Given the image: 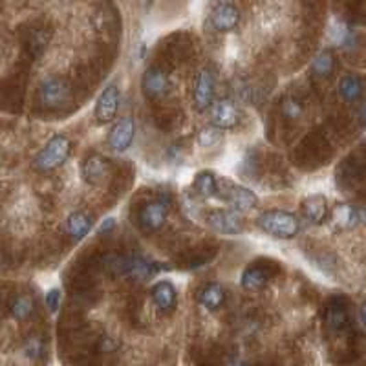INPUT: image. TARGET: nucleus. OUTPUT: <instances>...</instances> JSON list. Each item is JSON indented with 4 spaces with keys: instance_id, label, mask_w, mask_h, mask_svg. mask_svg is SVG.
Masks as SVG:
<instances>
[{
    "instance_id": "obj_1",
    "label": "nucleus",
    "mask_w": 366,
    "mask_h": 366,
    "mask_svg": "<svg viewBox=\"0 0 366 366\" xmlns=\"http://www.w3.org/2000/svg\"><path fill=\"white\" fill-rule=\"evenodd\" d=\"M70 139L66 136H53V138L48 139V143L39 149L32 156V165L39 174H48V172L56 171L59 167L68 160L70 156Z\"/></svg>"
},
{
    "instance_id": "obj_2",
    "label": "nucleus",
    "mask_w": 366,
    "mask_h": 366,
    "mask_svg": "<svg viewBox=\"0 0 366 366\" xmlns=\"http://www.w3.org/2000/svg\"><path fill=\"white\" fill-rule=\"evenodd\" d=\"M35 95H37V103H39L40 108H45V110H61L70 99V86H68L64 79L50 75V77H45L37 84Z\"/></svg>"
},
{
    "instance_id": "obj_3",
    "label": "nucleus",
    "mask_w": 366,
    "mask_h": 366,
    "mask_svg": "<svg viewBox=\"0 0 366 366\" xmlns=\"http://www.w3.org/2000/svg\"><path fill=\"white\" fill-rule=\"evenodd\" d=\"M256 223L264 233L277 239H293L300 229L297 217L286 211H266L260 215Z\"/></svg>"
},
{
    "instance_id": "obj_4",
    "label": "nucleus",
    "mask_w": 366,
    "mask_h": 366,
    "mask_svg": "<svg viewBox=\"0 0 366 366\" xmlns=\"http://www.w3.org/2000/svg\"><path fill=\"white\" fill-rule=\"evenodd\" d=\"M217 195L220 196L223 202L231 204V207L240 212H249L258 206V198H256L253 191L245 189V187H239V185H234V183L218 185Z\"/></svg>"
},
{
    "instance_id": "obj_5",
    "label": "nucleus",
    "mask_w": 366,
    "mask_h": 366,
    "mask_svg": "<svg viewBox=\"0 0 366 366\" xmlns=\"http://www.w3.org/2000/svg\"><path fill=\"white\" fill-rule=\"evenodd\" d=\"M324 328L326 332L333 337L343 335L350 328V313L348 306L344 302V299L337 297L328 302L326 310H324Z\"/></svg>"
},
{
    "instance_id": "obj_6",
    "label": "nucleus",
    "mask_w": 366,
    "mask_h": 366,
    "mask_svg": "<svg viewBox=\"0 0 366 366\" xmlns=\"http://www.w3.org/2000/svg\"><path fill=\"white\" fill-rule=\"evenodd\" d=\"M167 212H169V204L163 200L149 202L139 212V225L147 233L158 231L165 225Z\"/></svg>"
},
{
    "instance_id": "obj_7",
    "label": "nucleus",
    "mask_w": 366,
    "mask_h": 366,
    "mask_svg": "<svg viewBox=\"0 0 366 366\" xmlns=\"http://www.w3.org/2000/svg\"><path fill=\"white\" fill-rule=\"evenodd\" d=\"M119 110V90L116 84L106 86L101 92L97 105H95V117L99 123H110Z\"/></svg>"
},
{
    "instance_id": "obj_8",
    "label": "nucleus",
    "mask_w": 366,
    "mask_h": 366,
    "mask_svg": "<svg viewBox=\"0 0 366 366\" xmlns=\"http://www.w3.org/2000/svg\"><path fill=\"white\" fill-rule=\"evenodd\" d=\"M211 123L212 127H217L218 130H225V128L236 127L240 123V112L233 101L229 99L218 101L217 105L212 106Z\"/></svg>"
},
{
    "instance_id": "obj_9",
    "label": "nucleus",
    "mask_w": 366,
    "mask_h": 366,
    "mask_svg": "<svg viewBox=\"0 0 366 366\" xmlns=\"http://www.w3.org/2000/svg\"><path fill=\"white\" fill-rule=\"evenodd\" d=\"M212 95H215V79H212L209 70H202L198 73V77H196L195 92H193V101H195L196 110H207L212 105Z\"/></svg>"
},
{
    "instance_id": "obj_10",
    "label": "nucleus",
    "mask_w": 366,
    "mask_h": 366,
    "mask_svg": "<svg viewBox=\"0 0 366 366\" xmlns=\"http://www.w3.org/2000/svg\"><path fill=\"white\" fill-rule=\"evenodd\" d=\"M207 225L222 234H239L244 229L240 217L233 211H212L207 217Z\"/></svg>"
},
{
    "instance_id": "obj_11",
    "label": "nucleus",
    "mask_w": 366,
    "mask_h": 366,
    "mask_svg": "<svg viewBox=\"0 0 366 366\" xmlns=\"http://www.w3.org/2000/svg\"><path fill=\"white\" fill-rule=\"evenodd\" d=\"M134 134H136V125H134V119L130 117H123L121 121L116 123V127L112 128L110 134H108V145L116 152H123L130 147L134 139Z\"/></svg>"
},
{
    "instance_id": "obj_12",
    "label": "nucleus",
    "mask_w": 366,
    "mask_h": 366,
    "mask_svg": "<svg viewBox=\"0 0 366 366\" xmlns=\"http://www.w3.org/2000/svg\"><path fill=\"white\" fill-rule=\"evenodd\" d=\"M240 21L239 10L233 6V4H220V6H215L211 15V23L215 26V29L218 32H231V29L236 28V24Z\"/></svg>"
},
{
    "instance_id": "obj_13",
    "label": "nucleus",
    "mask_w": 366,
    "mask_h": 366,
    "mask_svg": "<svg viewBox=\"0 0 366 366\" xmlns=\"http://www.w3.org/2000/svg\"><path fill=\"white\" fill-rule=\"evenodd\" d=\"M152 300L158 306V310L163 311V313H171L176 308L178 302V293L174 284L169 282V280H161V282L156 284L152 288Z\"/></svg>"
},
{
    "instance_id": "obj_14",
    "label": "nucleus",
    "mask_w": 366,
    "mask_h": 366,
    "mask_svg": "<svg viewBox=\"0 0 366 366\" xmlns=\"http://www.w3.org/2000/svg\"><path fill=\"white\" fill-rule=\"evenodd\" d=\"M169 90V77L167 73L160 68H150L147 70L143 75V92L149 97L156 99V97H161L163 94H167Z\"/></svg>"
},
{
    "instance_id": "obj_15",
    "label": "nucleus",
    "mask_w": 366,
    "mask_h": 366,
    "mask_svg": "<svg viewBox=\"0 0 366 366\" xmlns=\"http://www.w3.org/2000/svg\"><path fill=\"white\" fill-rule=\"evenodd\" d=\"M94 225V220L86 212H72L64 222V231L68 236H72L73 240H83L86 234L90 233V229Z\"/></svg>"
},
{
    "instance_id": "obj_16",
    "label": "nucleus",
    "mask_w": 366,
    "mask_h": 366,
    "mask_svg": "<svg viewBox=\"0 0 366 366\" xmlns=\"http://www.w3.org/2000/svg\"><path fill=\"white\" fill-rule=\"evenodd\" d=\"M10 311L15 321L26 322L32 319V315L35 313V299L26 291H19V293H13L12 304H10Z\"/></svg>"
},
{
    "instance_id": "obj_17",
    "label": "nucleus",
    "mask_w": 366,
    "mask_h": 366,
    "mask_svg": "<svg viewBox=\"0 0 366 366\" xmlns=\"http://www.w3.org/2000/svg\"><path fill=\"white\" fill-rule=\"evenodd\" d=\"M81 174H83L86 183L97 185V183L103 182L106 174H108V163H106L105 158H101V156H90L88 160L83 163Z\"/></svg>"
},
{
    "instance_id": "obj_18",
    "label": "nucleus",
    "mask_w": 366,
    "mask_h": 366,
    "mask_svg": "<svg viewBox=\"0 0 366 366\" xmlns=\"http://www.w3.org/2000/svg\"><path fill=\"white\" fill-rule=\"evenodd\" d=\"M269 280V271L266 267L260 266V264H253L242 273V278H240V284L242 288L247 289V291H258L267 284Z\"/></svg>"
},
{
    "instance_id": "obj_19",
    "label": "nucleus",
    "mask_w": 366,
    "mask_h": 366,
    "mask_svg": "<svg viewBox=\"0 0 366 366\" xmlns=\"http://www.w3.org/2000/svg\"><path fill=\"white\" fill-rule=\"evenodd\" d=\"M302 212L311 223H322L328 217L326 198L321 195L310 196L302 202Z\"/></svg>"
},
{
    "instance_id": "obj_20",
    "label": "nucleus",
    "mask_w": 366,
    "mask_h": 366,
    "mask_svg": "<svg viewBox=\"0 0 366 366\" xmlns=\"http://www.w3.org/2000/svg\"><path fill=\"white\" fill-rule=\"evenodd\" d=\"M359 222V217H357V209L348 204L344 206H339L332 215V223L333 228L339 229V231H346V229H354Z\"/></svg>"
},
{
    "instance_id": "obj_21",
    "label": "nucleus",
    "mask_w": 366,
    "mask_h": 366,
    "mask_svg": "<svg viewBox=\"0 0 366 366\" xmlns=\"http://www.w3.org/2000/svg\"><path fill=\"white\" fill-rule=\"evenodd\" d=\"M200 304L209 311L218 310L225 302V291L220 284H207L206 288L200 291Z\"/></svg>"
},
{
    "instance_id": "obj_22",
    "label": "nucleus",
    "mask_w": 366,
    "mask_h": 366,
    "mask_svg": "<svg viewBox=\"0 0 366 366\" xmlns=\"http://www.w3.org/2000/svg\"><path fill=\"white\" fill-rule=\"evenodd\" d=\"M21 352H23L26 359L34 361V363L42 359V355H45L46 352V343L42 335H39V333H28V335L24 337L23 350H21Z\"/></svg>"
},
{
    "instance_id": "obj_23",
    "label": "nucleus",
    "mask_w": 366,
    "mask_h": 366,
    "mask_svg": "<svg viewBox=\"0 0 366 366\" xmlns=\"http://www.w3.org/2000/svg\"><path fill=\"white\" fill-rule=\"evenodd\" d=\"M339 94L343 97L344 101H348V103H354L361 97L363 94V81H361L357 75L354 73H350V75H344L341 79V83H339Z\"/></svg>"
},
{
    "instance_id": "obj_24",
    "label": "nucleus",
    "mask_w": 366,
    "mask_h": 366,
    "mask_svg": "<svg viewBox=\"0 0 366 366\" xmlns=\"http://www.w3.org/2000/svg\"><path fill=\"white\" fill-rule=\"evenodd\" d=\"M217 178L211 172H200L198 176L195 178V191L204 198H209V196L217 195Z\"/></svg>"
},
{
    "instance_id": "obj_25",
    "label": "nucleus",
    "mask_w": 366,
    "mask_h": 366,
    "mask_svg": "<svg viewBox=\"0 0 366 366\" xmlns=\"http://www.w3.org/2000/svg\"><path fill=\"white\" fill-rule=\"evenodd\" d=\"M333 66H335V59H333V56L330 53V51H322V53H319V56L313 59V64H311L313 73H315L317 77H322V79L332 75Z\"/></svg>"
},
{
    "instance_id": "obj_26",
    "label": "nucleus",
    "mask_w": 366,
    "mask_h": 366,
    "mask_svg": "<svg viewBox=\"0 0 366 366\" xmlns=\"http://www.w3.org/2000/svg\"><path fill=\"white\" fill-rule=\"evenodd\" d=\"M220 139V130L217 127L204 128L200 134H198V145L204 147V149H209V147H215Z\"/></svg>"
},
{
    "instance_id": "obj_27",
    "label": "nucleus",
    "mask_w": 366,
    "mask_h": 366,
    "mask_svg": "<svg viewBox=\"0 0 366 366\" xmlns=\"http://www.w3.org/2000/svg\"><path fill=\"white\" fill-rule=\"evenodd\" d=\"M282 112L286 114L288 117H291V119H295V117H299L300 114H302V106H300V103L297 99H284L282 103Z\"/></svg>"
},
{
    "instance_id": "obj_28",
    "label": "nucleus",
    "mask_w": 366,
    "mask_h": 366,
    "mask_svg": "<svg viewBox=\"0 0 366 366\" xmlns=\"http://www.w3.org/2000/svg\"><path fill=\"white\" fill-rule=\"evenodd\" d=\"M46 306H48V310L51 313H56L59 310V306H61V289L53 288L46 293Z\"/></svg>"
},
{
    "instance_id": "obj_29",
    "label": "nucleus",
    "mask_w": 366,
    "mask_h": 366,
    "mask_svg": "<svg viewBox=\"0 0 366 366\" xmlns=\"http://www.w3.org/2000/svg\"><path fill=\"white\" fill-rule=\"evenodd\" d=\"M116 348H117V343L114 341V339H110V337L103 339V343H101V350H103V352H112V350H116Z\"/></svg>"
},
{
    "instance_id": "obj_30",
    "label": "nucleus",
    "mask_w": 366,
    "mask_h": 366,
    "mask_svg": "<svg viewBox=\"0 0 366 366\" xmlns=\"http://www.w3.org/2000/svg\"><path fill=\"white\" fill-rule=\"evenodd\" d=\"M110 228H114V220H112V218H108V220H106L105 223H103V225H101V229H99V233L101 234H105V233H110L112 229Z\"/></svg>"
},
{
    "instance_id": "obj_31",
    "label": "nucleus",
    "mask_w": 366,
    "mask_h": 366,
    "mask_svg": "<svg viewBox=\"0 0 366 366\" xmlns=\"http://www.w3.org/2000/svg\"><path fill=\"white\" fill-rule=\"evenodd\" d=\"M357 217H359V222H363L366 225V206H363L361 209H357Z\"/></svg>"
},
{
    "instance_id": "obj_32",
    "label": "nucleus",
    "mask_w": 366,
    "mask_h": 366,
    "mask_svg": "<svg viewBox=\"0 0 366 366\" xmlns=\"http://www.w3.org/2000/svg\"><path fill=\"white\" fill-rule=\"evenodd\" d=\"M359 315H361V322H363V326L366 328V302L363 306H361Z\"/></svg>"
},
{
    "instance_id": "obj_33",
    "label": "nucleus",
    "mask_w": 366,
    "mask_h": 366,
    "mask_svg": "<svg viewBox=\"0 0 366 366\" xmlns=\"http://www.w3.org/2000/svg\"><path fill=\"white\" fill-rule=\"evenodd\" d=\"M225 2H229V0H211L212 6H220V4H225Z\"/></svg>"
},
{
    "instance_id": "obj_34",
    "label": "nucleus",
    "mask_w": 366,
    "mask_h": 366,
    "mask_svg": "<svg viewBox=\"0 0 366 366\" xmlns=\"http://www.w3.org/2000/svg\"><path fill=\"white\" fill-rule=\"evenodd\" d=\"M143 2H145V6L149 8L150 6V2H152V0H143Z\"/></svg>"
}]
</instances>
